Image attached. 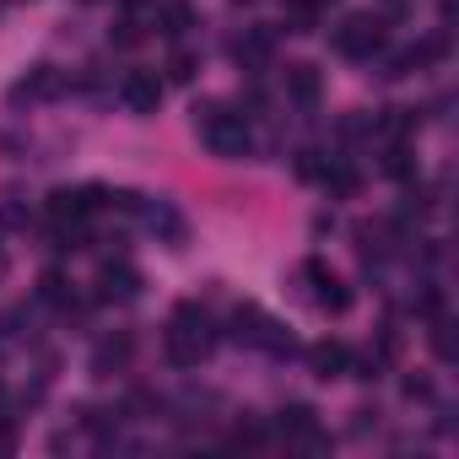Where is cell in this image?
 I'll use <instances>...</instances> for the list:
<instances>
[{
    "instance_id": "cell-1",
    "label": "cell",
    "mask_w": 459,
    "mask_h": 459,
    "mask_svg": "<svg viewBox=\"0 0 459 459\" xmlns=\"http://www.w3.org/2000/svg\"><path fill=\"white\" fill-rule=\"evenodd\" d=\"M216 341H221V330H216V319H211V308H200V303H178L173 308V319H168V362L173 368H200L211 351H216Z\"/></svg>"
},
{
    "instance_id": "cell-2",
    "label": "cell",
    "mask_w": 459,
    "mask_h": 459,
    "mask_svg": "<svg viewBox=\"0 0 459 459\" xmlns=\"http://www.w3.org/2000/svg\"><path fill=\"white\" fill-rule=\"evenodd\" d=\"M195 130H200V141H205L216 157H227V162H244V157L255 152L249 114L227 108V103H195Z\"/></svg>"
},
{
    "instance_id": "cell-3",
    "label": "cell",
    "mask_w": 459,
    "mask_h": 459,
    "mask_svg": "<svg viewBox=\"0 0 459 459\" xmlns=\"http://www.w3.org/2000/svg\"><path fill=\"white\" fill-rule=\"evenodd\" d=\"M384 44H389V33H384V17H373V12H357L335 28L341 60H373V55H384Z\"/></svg>"
},
{
    "instance_id": "cell-4",
    "label": "cell",
    "mask_w": 459,
    "mask_h": 459,
    "mask_svg": "<svg viewBox=\"0 0 459 459\" xmlns=\"http://www.w3.org/2000/svg\"><path fill=\"white\" fill-rule=\"evenodd\" d=\"M135 216H141V227L162 249H184L189 244V221H184V211L173 200H135Z\"/></svg>"
},
{
    "instance_id": "cell-5",
    "label": "cell",
    "mask_w": 459,
    "mask_h": 459,
    "mask_svg": "<svg viewBox=\"0 0 459 459\" xmlns=\"http://www.w3.org/2000/svg\"><path fill=\"white\" fill-rule=\"evenodd\" d=\"M233 335H238V341H249V346H260V351H271V357H292V351H298V341H292L271 314H260V308H238Z\"/></svg>"
},
{
    "instance_id": "cell-6",
    "label": "cell",
    "mask_w": 459,
    "mask_h": 459,
    "mask_svg": "<svg viewBox=\"0 0 459 459\" xmlns=\"http://www.w3.org/2000/svg\"><path fill=\"white\" fill-rule=\"evenodd\" d=\"M298 276L308 281L314 308H325V314H346V308H351V287H346L325 260H303V271H298Z\"/></svg>"
},
{
    "instance_id": "cell-7",
    "label": "cell",
    "mask_w": 459,
    "mask_h": 459,
    "mask_svg": "<svg viewBox=\"0 0 459 459\" xmlns=\"http://www.w3.org/2000/svg\"><path fill=\"white\" fill-rule=\"evenodd\" d=\"M60 92H65V76H60L55 65H33L22 82H12L6 103H12V108H22V103H44V98H60Z\"/></svg>"
},
{
    "instance_id": "cell-8",
    "label": "cell",
    "mask_w": 459,
    "mask_h": 459,
    "mask_svg": "<svg viewBox=\"0 0 459 459\" xmlns=\"http://www.w3.org/2000/svg\"><path fill=\"white\" fill-rule=\"evenodd\" d=\"M119 103H125L130 114H157V108H162V82H157V71H125V76H119Z\"/></svg>"
},
{
    "instance_id": "cell-9",
    "label": "cell",
    "mask_w": 459,
    "mask_h": 459,
    "mask_svg": "<svg viewBox=\"0 0 459 459\" xmlns=\"http://www.w3.org/2000/svg\"><path fill=\"white\" fill-rule=\"evenodd\" d=\"M276 427H281V443H292V448H330V437H325V427L308 405H287Z\"/></svg>"
},
{
    "instance_id": "cell-10",
    "label": "cell",
    "mask_w": 459,
    "mask_h": 459,
    "mask_svg": "<svg viewBox=\"0 0 459 459\" xmlns=\"http://www.w3.org/2000/svg\"><path fill=\"white\" fill-rule=\"evenodd\" d=\"M98 298L103 303H130V298H141V271L135 265H103V276H98Z\"/></svg>"
},
{
    "instance_id": "cell-11",
    "label": "cell",
    "mask_w": 459,
    "mask_h": 459,
    "mask_svg": "<svg viewBox=\"0 0 459 459\" xmlns=\"http://www.w3.org/2000/svg\"><path fill=\"white\" fill-rule=\"evenodd\" d=\"M130 351H135L130 330H119V335H103V341L92 346V373H98V378H114V373H125Z\"/></svg>"
},
{
    "instance_id": "cell-12",
    "label": "cell",
    "mask_w": 459,
    "mask_h": 459,
    "mask_svg": "<svg viewBox=\"0 0 459 459\" xmlns=\"http://www.w3.org/2000/svg\"><path fill=\"white\" fill-rule=\"evenodd\" d=\"M271 55H276V33H271V28H249V33L233 44V60H238L244 71H265Z\"/></svg>"
},
{
    "instance_id": "cell-13",
    "label": "cell",
    "mask_w": 459,
    "mask_h": 459,
    "mask_svg": "<svg viewBox=\"0 0 459 459\" xmlns=\"http://www.w3.org/2000/svg\"><path fill=\"white\" fill-rule=\"evenodd\" d=\"M308 362H314V373L330 384V378H346L357 357H351V346H346V341H319V346L308 351Z\"/></svg>"
},
{
    "instance_id": "cell-14",
    "label": "cell",
    "mask_w": 459,
    "mask_h": 459,
    "mask_svg": "<svg viewBox=\"0 0 459 459\" xmlns=\"http://www.w3.org/2000/svg\"><path fill=\"white\" fill-rule=\"evenodd\" d=\"M319 92H325V76H319L314 65H287V98H292V103L314 108V103H319Z\"/></svg>"
},
{
    "instance_id": "cell-15",
    "label": "cell",
    "mask_w": 459,
    "mask_h": 459,
    "mask_svg": "<svg viewBox=\"0 0 459 459\" xmlns=\"http://www.w3.org/2000/svg\"><path fill=\"white\" fill-rule=\"evenodd\" d=\"M319 184H325L330 195H341V200H351V195L362 189V173H357V168H351L346 157H330V162H325V178H319Z\"/></svg>"
},
{
    "instance_id": "cell-16",
    "label": "cell",
    "mask_w": 459,
    "mask_h": 459,
    "mask_svg": "<svg viewBox=\"0 0 459 459\" xmlns=\"http://www.w3.org/2000/svg\"><path fill=\"white\" fill-rule=\"evenodd\" d=\"M189 28H195V6H189V0H162V6H157V33L184 39Z\"/></svg>"
},
{
    "instance_id": "cell-17",
    "label": "cell",
    "mask_w": 459,
    "mask_h": 459,
    "mask_svg": "<svg viewBox=\"0 0 459 459\" xmlns=\"http://www.w3.org/2000/svg\"><path fill=\"white\" fill-rule=\"evenodd\" d=\"M39 303H49V308H65V314H71V303H76V298H71V281H65L60 271H44V276H39Z\"/></svg>"
},
{
    "instance_id": "cell-18",
    "label": "cell",
    "mask_w": 459,
    "mask_h": 459,
    "mask_svg": "<svg viewBox=\"0 0 459 459\" xmlns=\"http://www.w3.org/2000/svg\"><path fill=\"white\" fill-rule=\"evenodd\" d=\"M319 0H287V22H292V33H314L319 28Z\"/></svg>"
},
{
    "instance_id": "cell-19",
    "label": "cell",
    "mask_w": 459,
    "mask_h": 459,
    "mask_svg": "<svg viewBox=\"0 0 459 459\" xmlns=\"http://www.w3.org/2000/svg\"><path fill=\"white\" fill-rule=\"evenodd\" d=\"M233 448H265V427H260L255 416H244V421L233 427Z\"/></svg>"
},
{
    "instance_id": "cell-20",
    "label": "cell",
    "mask_w": 459,
    "mask_h": 459,
    "mask_svg": "<svg viewBox=\"0 0 459 459\" xmlns=\"http://www.w3.org/2000/svg\"><path fill=\"white\" fill-rule=\"evenodd\" d=\"M168 82H195V55H168Z\"/></svg>"
},
{
    "instance_id": "cell-21",
    "label": "cell",
    "mask_w": 459,
    "mask_h": 459,
    "mask_svg": "<svg viewBox=\"0 0 459 459\" xmlns=\"http://www.w3.org/2000/svg\"><path fill=\"white\" fill-rule=\"evenodd\" d=\"M298 178H325V157L319 152H298Z\"/></svg>"
},
{
    "instance_id": "cell-22",
    "label": "cell",
    "mask_w": 459,
    "mask_h": 459,
    "mask_svg": "<svg viewBox=\"0 0 459 459\" xmlns=\"http://www.w3.org/2000/svg\"><path fill=\"white\" fill-rule=\"evenodd\" d=\"M17 448V427L12 421H0V454H12Z\"/></svg>"
},
{
    "instance_id": "cell-23",
    "label": "cell",
    "mask_w": 459,
    "mask_h": 459,
    "mask_svg": "<svg viewBox=\"0 0 459 459\" xmlns=\"http://www.w3.org/2000/svg\"><path fill=\"white\" fill-rule=\"evenodd\" d=\"M6 330H12V319H0V351H12V335Z\"/></svg>"
},
{
    "instance_id": "cell-24",
    "label": "cell",
    "mask_w": 459,
    "mask_h": 459,
    "mask_svg": "<svg viewBox=\"0 0 459 459\" xmlns=\"http://www.w3.org/2000/svg\"><path fill=\"white\" fill-rule=\"evenodd\" d=\"M0 276H6V255H0Z\"/></svg>"
},
{
    "instance_id": "cell-25",
    "label": "cell",
    "mask_w": 459,
    "mask_h": 459,
    "mask_svg": "<svg viewBox=\"0 0 459 459\" xmlns=\"http://www.w3.org/2000/svg\"><path fill=\"white\" fill-rule=\"evenodd\" d=\"M125 6H141V0H125Z\"/></svg>"
},
{
    "instance_id": "cell-26",
    "label": "cell",
    "mask_w": 459,
    "mask_h": 459,
    "mask_svg": "<svg viewBox=\"0 0 459 459\" xmlns=\"http://www.w3.org/2000/svg\"><path fill=\"white\" fill-rule=\"evenodd\" d=\"M238 6H244V0H238Z\"/></svg>"
}]
</instances>
